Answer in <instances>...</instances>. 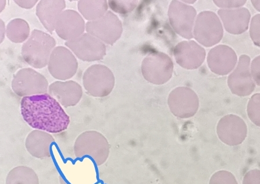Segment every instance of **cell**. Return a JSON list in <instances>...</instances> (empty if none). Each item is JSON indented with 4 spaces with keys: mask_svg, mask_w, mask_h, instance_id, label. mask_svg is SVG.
<instances>
[{
    "mask_svg": "<svg viewBox=\"0 0 260 184\" xmlns=\"http://www.w3.org/2000/svg\"><path fill=\"white\" fill-rule=\"evenodd\" d=\"M20 110L24 120L39 130L60 133L70 123V117L59 102L47 93L23 97Z\"/></svg>",
    "mask_w": 260,
    "mask_h": 184,
    "instance_id": "1",
    "label": "cell"
},
{
    "mask_svg": "<svg viewBox=\"0 0 260 184\" xmlns=\"http://www.w3.org/2000/svg\"><path fill=\"white\" fill-rule=\"evenodd\" d=\"M55 45L56 41L52 36L44 32L34 30L23 45L22 55L28 65L41 69L48 64Z\"/></svg>",
    "mask_w": 260,
    "mask_h": 184,
    "instance_id": "2",
    "label": "cell"
},
{
    "mask_svg": "<svg viewBox=\"0 0 260 184\" xmlns=\"http://www.w3.org/2000/svg\"><path fill=\"white\" fill-rule=\"evenodd\" d=\"M110 145L108 140L96 131L82 133L77 137L74 151L77 158L88 157L97 166H101L108 160Z\"/></svg>",
    "mask_w": 260,
    "mask_h": 184,
    "instance_id": "3",
    "label": "cell"
},
{
    "mask_svg": "<svg viewBox=\"0 0 260 184\" xmlns=\"http://www.w3.org/2000/svg\"><path fill=\"white\" fill-rule=\"evenodd\" d=\"M83 85L87 93L94 97H105L112 92L115 78L111 70L102 65H92L85 71Z\"/></svg>",
    "mask_w": 260,
    "mask_h": 184,
    "instance_id": "4",
    "label": "cell"
},
{
    "mask_svg": "<svg viewBox=\"0 0 260 184\" xmlns=\"http://www.w3.org/2000/svg\"><path fill=\"white\" fill-rule=\"evenodd\" d=\"M173 63L171 58L163 52H153L143 61L142 72L146 80L154 85H162L171 78Z\"/></svg>",
    "mask_w": 260,
    "mask_h": 184,
    "instance_id": "5",
    "label": "cell"
},
{
    "mask_svg": "<svg viewBox=\"0 0 260 184\" xmlns=\"http://www.w3.org/2000/svg\"><path fill=\"white\" fill-rule=\"evenodd\" d=\"M222 24L217 15L212 11H203L198 15L193 36L198 42L206 47L219 43L223 37Z\"/></svg>",
    "mask_w": 260,
    "mask_h": 184,
    "instance_id": "6",
    "label": "cell"
},
{
    "mask_svg": "<svg viewBox=\"0 0 260 184\" xmlns=\"http://www.w3.org/2000/svg\"><path fill=\"white\" fill-rule=\"evenodd\" d=\"M12 90L19 97L46 94L48 82L43 75L30 68L20 70L12 82Z\"/></svg>",
    "mask_w": 260,
    "mask_h": 184,
    "instance_id": "7",
    "label": "cell"
},
{
    "mask_svg": "<svg viewBox=\"0 0 260 184\" xmlns=\"http://www.w3.org/2000/svg\"><path fill=\"white\" fill-rule=\"evenodd\" d=\"M168 103L172 114L180 119L191 118L197 114L200 107L197 94L186 87H177L171 91Z\"/></svg>",
    "mask_w": 260,
    "mask_h": 184,
    "instance_id": "8",
    "label": "cell"
},
{
    "mask_svg": "<svg viewBox=\"0 0 260 184\" xmlns=\"http://www.w3.org/2000/svg\"><path fill=\"white\" fill-rule=\"evenodd\" d=\"M86 29L89 34L110 45L120 38L122 33L120 20L111 11L100 18L87 22Z\"/></svg>",
    "mask_w": 260,
    "mask_h": 184,
    "instance_id": "9",
    "label": "cell"
},
{
    "mask_svg": "<svg viewBox=\"0 0 260 184\" xmlns=\"http://www.w3.org/2000/svg\"><path fill=\"white\" fill-rule=\"evenodd\" d=\"M197 15L195 8L179 1H172L169 6L168 16L172 27L183 38H193V27Z\"/></svg>",
    "mask_w": 260,
    "mask_h": 184,
    "instance_id": "10",
    "label": "cell"
},
{
    "mask_svg": "<svg viewBox=\"0 0 260 184\" xmlns=\"http://www.w3.org/2000/svg\"><path fill=\"white\" fill-rule=\"evenodd\" d=\"M65 44L78 58L84 61L101 60L106 53L105 44L89 33H84L76 39L66 41Z\"/></svg>",
    "mask_w": 260,
    "mask_h": 184,
    "instance_id": "11",
    "label": "cell"
},
{
    "mask_svg": "<svg viewBox=\"0 0 260 184\" xmlns=\"http://www.w3.org/2000/svg\"><path fill=\"white\" fill-rule=\"evenodd\" d=\"M78 62L69 49L57 47L53 49L48 62V69L52 76L57 80L66 81L75 75Z\"/></svg>",
    "mask_w": 260,
    "mask_h": 184,
    "instance_id": "12",
    "label": "cell"
},
{
    "mask_svg": "<svg viewBox=\"0 0 260 184\" xmlns=\"http://www.w3.org/2000/svg\"><path fill=\"white\" fill-rule=\"evenodd\" d=\"M250 58L246 55L239 57L236 69L228 78V85L232 93L246 97L253 93L255 85L250 73Z\"/></svg>",
    "mask_w": 260,
    "mask_h": 184,
    "instance_id": "13",
    "label": "cell"
},
{
    "mask_svg": "<svg viewBox=\"0 0 260 184\" xmlns=\"http://www.w3.org/2000/svg\"><path fill=\"white\" fill-rule=\"evenodd\" d=\"M247 128L245 121L234 115H226L218 122L217 134L219 139L226 145L237 146L245 141Z\"/></svg>",
    "mask_w": 260,
    "mask_h": 184,
    "instance_id": "14",
    "label": "cell"
},
{
    "mask_svg": "<svg viewBox=\"0 0 260 184\" xmlns=\"http://www.w3.org/2000/svg\"><path fill=\"white\" fill-rule=\"evenodd\" d=\"M174 57L177 64L186 69H196L203 64L206 51L194 41H184L174 48Z\"/></svg>",
    "mask_w": 260,
    "mask_h": 184,
    "instance_id": "15",
    "label": "cell"
},
{
    "mask_svg": "<svg viewBox=\"0 0 260 184\" xmlns=\"http://www.w3.org/2000/svg\"><path fill=\"white\" fill-rule=\"evenodd\" d=\"M238 57L233 48L220 45L209 51L207 62L212 72L220 76L228 74L237 65Z\"/></svg>",
    "mask_w": 260,
    "mask_h": 184,
    "instance_id": "16",
    "label": "cell"
},
{
    "mask_svg": "<svg viewBox=\"0 0 260 184\" xmlns=\"http://www.w3.org/2000/svg\"><path fill=\"white\" fill-rule=\"evenodd\" d=\"M55 29L60 38L68 41L83 35L85 22L77 12L66 10L61 13L57 19Z\"/></svg>",
    "mask_w": 260,
    "mask_h": 184,
    "instance_id": "17",
    "label": "cell"
},
{
    "mask_svg": "<svg viewBox=\"0 0 260 184\" xmlns=\"http://www.w3.org/2000/svg\"><path fill=\"white\" fill-rule=\"evenodd\" d=\"M48 92L49 95L66 108L76 106L83 94L81 86L74 81L53 83L49 86Z\"/></svg>",
    "mask_w": 260,
    "mask_h": 184,
    "instance_id": "18",
    "label": "cell"
},
{
    "mask_svg": "<svg viewBox=\"0 0 260 184\" xmlns=\"http://www.w3.org/2000/svg\"><path fill=\"white\" fill-rule=\"evenodd\" d=\"M226 32L232 35H241L247 31L251 17L247 8L221 9L218 11Z\"/></svg>",
    "mask_w": 260,
    "mask_h": 184,
    "instance_id": "19",
    "label": "cell"
},
{
    "mask_svg": "<svg viewBox=\"0 0 260 184\" xmlns=\"http://www.w3.org/2000/svg\"><path fill=\"white\" fill-rule=\"evenodd\" d=\"M55 141L50 134L36 129L28 134L25 146L32 156L39 159L49 157L51 156V149Z\"/></svg>",
    "mask_w": 260,
    "mask_h": 184,
    "instance_id": "20",
    "label": "cell"
},
{
    "mask_svg": "<svg viewBox=\"0 0 260 184\" xmlns=\"http://www.w3.org/2000/svg\"><path fill=\"white\" fill-rule=\"evenodd\" d=\"M65 8L64 1H41L37 6L36 14L47 30L52 33Z\"/></svg>",
    "mask_w": 260,
    "mask_h": 184,
    "instance_id": "21",
    "label": "cell"
},
{
    "mask_svg": "<svg viewBox=\"0 0 260 184\" xmlns=\"http://www.w3.org/2000/svg\"><path fill=\"white\" fill-rule=\"evenodd\" d=\"M6 184H39V178L30 167L18 166L8 174Z\"/></svg>",
    "mask_w": 260,
    "mask_h": 184,
    "instance_id": "22",
    "label": "cell"
},
{
    "mask_svg": "<svg viewBox=\"0 0 260 184\" xmlns=\"http://www.w3.org/2000/svg\"><path fill=\"white\" fill-rule=\"evenodd\" d=\"M78 10L86 19L96 20L106 14L108 6L106 1H80Z\"/></svg>",
    "mask_w": 260,
    "mask_h": 184,
    "instance_id": "23",
    "label": "cell"
},
{
    "mask_svg": "<svg viewBox=\"0 0 260 184\" xmlns=\"http://www.w3.org/2000/svg\"><path fill=\"white\" fill-rule=\"evenodd\" d=\"M7 36L12 42L20 43L25 41L30 34L29 25L21 19L12 20L7 27Z\"/></svg>",
    "mask_w": 260,
    "mask_h": 184,
    "instance_id": "24",
    "label": "cell"
},
{
    "mask_svg": "<svg viewBox=\"0 0 260 184\" xmlns=\"http://www.w3.org/2000/svg\"><path fill=\"white\" fill-rule=\"evenodd\" d=\"M247 112L251 122L260 127V93L255 94L251 97Z\"/></svg>",
    "mask_w": 260,
    "mask_h": 184,
    "instance_id": "25",
    "label": "cell"
},
{
    "mask_svg": "<svg viewBox=\"0 0 260 184\" xmlns=\"http://www.w3.org/2000/svg\"><path fill=\"white\" fill-rule=\"evenodd\" d=\"M209 184H238L234 175L226 170L217 171L210 178Z\"/></svg>",
    "mask_w": 260,
    "mask_h": 184,
    "instance_id": "26",
    "label": "cell"
},
{
    "mask_svg": "<svg viewBox=\"0 0 260 184\" xmlns=\"http://www.w3.org/2000/svg\"><path fill=\"white\" fill-rule=\"evenodd\" d=\"M109 6L119 14H127L133 11L138 5V1H109Z\"/></svg>",
    "mask_w": 260,
    "mask_h": 184,
    "instance_id": "27",
    "label": "cell"
},
{
    "mask_svg": "<svg viewBox=\"0 0 260 184\" xmlns=\"http://www.w3.org/2000/svg\"><path fill=\"white\" fill-rule=\"evenodd\" d=\"M249 33L254 44L260 47V14L254 15L251 19Z\"/></svg>",
    "mask_w": 260,
    "mask_h": 184,
    "instance_id": "28",
    "label": "cell"
},
{
    "mask_svg": "<svg viewBox=\"0 0 260 184\" xmlns=\"http://www.w3.org/2000/svg\"><path fill=\"white\" fill-rule=\"evenodd\" d=\"M243 184H260V170L255 169L247 172L243 178Z\"/></svg>",
    "mask_w": 260,
    "mask_h": 184,
    "instance_id": "29",
    "label": "cell"
},
{
    "mask_svg": "<svg viewBox=\"0 0 260 184\" xmlns=\"http://www.w3.org/2000/svg\"><path fill=\"white\" fill-rule=\"evenodd\" d=\"M251 73L255 83L260 86V56L255 57L251 62Z\"/></svg>",
    "mask_w": 260,
    "mask_h": 184,
    "instance_id": "30",
    "label": "cell"
},
{
    "mask_svg": "<svg viewBox=\"0 0 260 184\" xmlns=\"http://www.w3.org/2000/svg\"><path fill=\"white\" fill-rule=\"evenodd\" d=\"M216 5L220 8H239L244 6L246 1H214Z\"/></svg>",
    "mask_w": 260,
    "mask_h": 184,
    "instance_id": "31",
    "label": "cell"
},
{
    "mask_svg": "<svg viewBox=\"0 0 260 184\" xmlns=\"http://www.w3.org/2000/svg\"><path fill=\"white\" fill-rule=\"evenodd\" d=\"M251 3H252L255 9L260 12V1H254V0H252Z\"/></svg>",
    "mask_w": 260,
    "mask_h": 184,
    "instance_id": "32",
    "label": "cell"
},
{
    "mask_svg": "<svg viewBox=\"0 0 260 184\" xmlns=\"http://www.w3.org/2000/svg\"><path fill=\"white\" fill-rule=\"evenodd\" d=\"M60 184H68L64 181L63 178L61 177H60Z\"/></svg>",
    "mask_w": 260,
    "mask_h": 184,
    "instance_id": "33",
    "label": "cell"
}]
</instances>
